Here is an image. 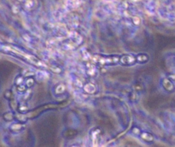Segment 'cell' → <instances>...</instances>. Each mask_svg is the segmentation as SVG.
<instances>
[{
  "mask_svg": "<svg viewBox=\"0 0 175 147\" xmlns=\"http://www.w3.org/2000/svg\"><path fill=\"white\" fill-rule=\"evenodd\" d=\"M94 61L98 62L101 65L106 64H114L118 62H120V57H104V56H94Z\"/></svg>",
  "mask_w": 175,
  "mask_h": 147,
  "instance_id": "6da1fadb",
  "label": "cell"
},
{
  "mask_svg": "<svg viewBox=\"0 0 175 147\" xmlns=\"http://www.w3.org/2000/svg\"><path fill=\"white\" fill-rule=\"evenodd\" d=\"M144 10L149 16H155L157 13V3L155 0H148L144 4Z\"/></svg>",
  "mask_w": 175,
  "mask_h": 147,
  "instance_id": "7a4b0ae2",
  "label": "cell"
},
{
  "mask_svg": "<svg viewBox=\"0 0 175 147\" xmlns=\"http://www.w3.org/2000/svg\"><path fill=\"white\" fill-rule=\"evenodd\" d=\"M120 62L124 65H132L136 63L137 59H136V57H134L132 55H124L121 57H120Z\"/></svg>",
  "mask_w": 175,
  "mask_h": 147,
  "instance_id": "3957f363",
  "label": "cell"
},
{
  "mask_svg": "<svg viewBox=\"0 0 175 147\" xmlns=\"http://www.w3.org/2000/svg\"><path fill=\"white\" fill-rule=\"evenodd\" d=\"M162 85L163 88L168 92H172L174 90V85L169 78H164L162 80Z\"/></svg>",
  "mask_w": 175,
  "mask_h": 147,
  "instance_id": "277c9868",
  "label": "cell"
},
{
  "mask_svg": "<svg viewBox=\"0 0 175 147\" xmlns=\"http://www.w3.org/2000/svg\"><path fill=\"white\" fill-rule=\"evenodd\" d=\"M83 90L85 91V92L88 93V94H93L96 91V87L93 83H90L89 82V83H86V85H83Z\"/></svg>",
  "mask_w": 175,
  "mask_h": 147,
  "instance_id": "5b68a950",
  "label": "cell"
},
{
  "mask_svg": "<svg viewBox=\"0 0 175 147\" xmlns=\"http://www.w3.org/2000/svg\"><path fill=\"white\" fill-rule=\"evenodd\" d=\"M36 75V77L38 79V80H45L46 79L49 78V74L45 70H38V71L35 73Z\"/></svg>",
  "mask_w": 175,
  "mask_h": 147,
  "instance_id": "8992f818",
  "label": "cell"
},
{
  "mask_svg": "<svg viewBox=\"0 0 175 147\" xmlns=\"http://www.w3.org/2000/svg\"><path fill=\"white\" fill-rule=\"evenodd\" d=\"M24 127L23 126V124L21 122H17V123H13V124H11V126H10V130H11V132H14V133H18V132H20L22 128Z\"/></svg>",
  "mask_w": 175,
  "mask_h": 147,
  "instance_id": "52a82bcc",
  "label": "cell"
},
{
  "mask_svg": "<svg viewBox=\"0 0 175 147\" xmlns=\"http://www.w3.org/2000/svg\"><path fill=\"white\" fill-rule=\"evenodd\" d=\"M141 139L144 140V141H146V142H152L153 140H154V137L151 133L144 132V133H141Z\"/></svg>",
  "mask_w": 175,
  "mask_h": 147,
  "instance_id": "ba28073f",
  "label": "cell"
},
{
  "mask_svg": "<svg viewBox=\"0 0 175 147\" xmlns=\"http://www.w3.org/2000/svg\"><path fill=\"white\" fill-rule=\"evenodd\" d=\"M15 115L13 114V112H11V111H7V112H5L3 115V119L5 121V122H12L13 120L15 119Z\"/></svg>",
  "mask_w": 175,
  "mask_h": 147,
  "instance_id": "9c48e42d",
  "label": "cell"
},
{
  "mask_svg": "<svg viewBox=\"0 0 175 147\" xmlns=\"http://www.w3.org/2000/svg\"><path fill=\"white\" fill-rule=\"evenodd\" d=\"M137 62H140V63H144L149 60V57L146 54H138L136 57Z\"/></svg>",
  "mask_w": 175,
  "mask_h": 147,
  "instance_id": "30bf717a",
  "label": "cell"
},
{
  "mask_svg": "<svg viewBox=\"0 0 175 147\" xmlns=\"http://www.w3.org/2000/svg\"><path fill=\"white\" fill-rule=\"evenodd\" d=\"M65 90H66V85H64V84L61 83V84H59V85H56V87L55 89L56 94H62V93H63V92H65Z\"/></svg>",
  "mask_w": 175,
  "mask_h": 147,
  "instance_id": "8fae6325",
  "label": "cell"
},
{
  "mask_svg": "<svg viewBox=\"0 0 175 147\" xmlns=\"http://www.w3.org/2000/svg\"><path fill=\"white\" fill-rule=\"evenodd\" d=\"M87 67H88V68H87V75H90V76H94V75H96V68L93 66V65H87Z\"/></svg>",
  "mask_w": 175,
  "mask_h": 147,
  "instance_id": "7c38bea8",
  "label": "cell"
},
{
  "mask_svg": "<svg viewBox=\"0 0 175 147\" xmlns=\"http://www.w3.org/2000/svg\"><path fill=\"white\" fill-rule=\"evenodd\" d=\"M15 85H22L23 83L25 82V79H24V76L23 75H18L16 77L15 79Z\"/></svg>",
  "mask_w": 175,
  "mask_h": 147,
  "instance_id": "4fadbf2b",
  "label": "cell"
},
{
  "mask_svg": "<svg viewBox=\"0 0 175 147\" xmlns=\"http://www.w3.org/2000/svg\"><path fill=\"white\" fill-rule=\"evenodd\" d=\"M34 79L33 78V77H28V78L25 80V85H27V87L28 88H31L33 85H34Z\"/></svg>",
  "mask_w": 175,
  "mask_h": 147,
  "instance_id": "5bb4252c",
  "label": "cell"
},
{
  "mask_svg": "<svg viewBox=\"0 0 175 147\" xmlns=\"http://www.w3.org/2000/svg\"><path fill=\"white\" fill-rule=\"evenodd\" d=\"M17 109L20 113H25L27 112V110L28 109V106L26 105V104H24V103H21V104L18 105Z\"/></svg>",
  "mask_w": 175,
  "mask_h": 147,
  "instance_id": "9a60e30c",
  "label": "cell"
},
{
  "mask_svg": "<svg viewBox=\"0 0 175 147\" xmlns=\"http://www.w3.org/2000/svg\"><path fill=\"white\" fill-rule=\"evenodd\" d=\"M27 85H25V84H22V85H17L16 86V90H17L18 92H20V93H25V92H27Z\"/></svg>",
  "mask_w": 175,
  "mask_h": 147,
  "instance_id": "2e32d148",
  "label": "cell"
},
{
  "mask_svg": "<svg viewBox=\"0 0 175 147\" xmlns=\"http://www.w3.org/2000/svg\"><path fill=\"white\" fill-rule=\"evenodd\" d=\"M132 23L134 24V25H136V26H139L141 24V18L139 16H132Z\"/></svg>",
  "mask_w": 175,
  "mask_h": 147,
  "instance_id": "e0dca14e",
  "label": "cell"
},
{
  "mask_svg": "<svg viewBox=\"0 0 175 147\" xmlns=\"http://www.w3.org/2000/svg\"><path fill=\"white\" fill-rule=\"evenodd\" d=\"M34 7V1L33 0H26L25 1V8L27 10H31Z\"/></svg>",
  "mask_w": 175,
  "mask_h": 147,
  "instance_id": "ac0fdd59",
  "label": "cell"
},
{
  "mask_svg": "<svg viewBox=\"0 0 175 147\" xmlns=\"http://www.w3.org/2000/svg\"><path fill=\"white\" fill-rule=\"evenodd\" d=\"M4 98L9 99V100H11V99H13V93H12V91H11V90H7L6 92H4Z\"/></svg>",
  "mask_w": 175,
  "mask_h": 147,
  "instance_id": "d6986e66",
  "label": "cell"
},
{
  "mask_svg": "<svg viewBox=\"0 0 175 147\" xmlns=\"http://www.w3.org/2000/svg\"><path fill=\"white\" fill-rule=\"evenodd\" d=\"M16 118L19 122H25V121L27 120V118H26L23 115H21V114L16 115Z\"/></svg>",
  "mask_w": 175,
  "mask_h": 147,
  "instance_id": "ffe728a7",
  "label": "cell"
},
{
  "mask_svg": "<svg viewBox=\"0 0 175 147\" xmlns=\"http://www.w3.org/2000/svg\"><path fill=\"white\" fill-rule=\"evenodd\" d=\"M22 38H23L25 40L27 41V42H30V41L32 40L31 38L29 37V35H28V34H23V35H22Z\"/></svg>",
  "mask_w": 175,
  "mask_h": 147,
  "instance_id": "44dd1931",
  "label": "cell"
},
{
  "mask_svg": "<svg viewBox=\"0 0 175 147\" xmlns=\"http://www.w3.org/2000/svg\"><path fill=\"white\" fill-rule=\"evenodd\" d=\"M12 10H13L14 13H18V12H19V9H18V7L16 6V5H14V6L12 7Z\"/></svg>",
  "mask_w": 175,
  "mask_h": 147,
  "instance_id": "7402d4cb",
  "label": "cell"
},
{
  "mask_svg": "<svg viewBox=\"0 0 175 147\" xmlns=\"http://www.w3.org/2000/svg\"><path fill=\"white\" fill-rule=\"evenodd\" d=\"M168 78H169L171 80H175V74H170L168 75Z\"/></svg>",
  "mask_w": 175,
  "mask_h": 147,
  "instance_id": "603a6c76",
  "label": "cell"
},
{
  "mask_svg": "<svg viewBox=\"0 0 175 147\" xmlns=\"http://www.w3.org/2000/svg\"><path fill=\"white\" fill-rule=\"evenodd\" d=\"M52 71L55 72V73H60V72H61V69L58 68H53V67H52Z\"/></svg>",
  "mask_w": 175,
  "mask_h": 147,
  "instance_id": "cb8c5ba5",
  "label": "cell"
},
{
  "mask_svg": "<svg viewBox=\"0 0 175 147\" xmlns=\"http://www.w3.org/2000/svg\"><path fill=\"white\" fill-rule=\"evenodd\" d=\"M132 131H133V133H135V134H138V133H140V130L138 129L137 127H134Z\"/></svg>",
  "mask_w": 175,
  "mask_h": 147,
  "instance_id": "d4e9b609",
  "label": "cell"
},
{
  "mask_svg": "<svg viewBox=\"0 0 175 147\" xmlns=\"http://www.w3.org/2000/svg\"><path fill=\"white\" fill-rule=\"evenodd\" d=\"M104 2H112L113 0H103Z\"/></svg>",
  "mask_w": 175,
  "mask_h": 147,
  "instance_id": "484cf974",
  "label": "cell"
},
{
  "mask_svg": "<svg viewBox=\"0 0 175 147\" xmlns=\"http://www.w3.org/2000/svg\"><path fill=\"white\" fill-rule=\"evenodd\" d=\"M132 1H133V2H138V1H140V0H132Z\"/></svg>",
  "mask_w": 175,
  "mask_h": 147,
  "instance_id": "4316f807",
  "label": "cell"
},
{
  "mask_svg": "<svg viewBox=\"0 0 175 147\" xmlns=\"http://www.w3.org/2000/svg\"><path fill=\"white\" fill-rule=\"evenodd\" d=\"M72 147H79V146H77V145H73Z\"/></svg>",
  "mask_w": 175,
  "mask_h": 147,
  "instance_id": "83f0119b",
  "label": "cell"
},
{
  "mask_svg": "<svg viewBox=\"0 0 175 147\" xmlns=\"http://www.w3.org/2000/svg\"><path fill=\"white\" fill-rule=\"evenodd\" d=\"M21 1H26V0H21Z\"/></svg>",
  "mask_w": 175,
  "mask_h": 147,
  "instance_id": "f1b7e54d",
  "label": "cell"
}]
</instances>
